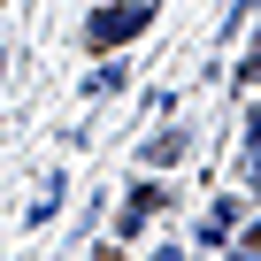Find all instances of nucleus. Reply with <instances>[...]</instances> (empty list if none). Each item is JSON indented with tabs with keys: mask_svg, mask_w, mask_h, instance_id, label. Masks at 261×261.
Returning <instances> with one entry per match:
<instances>
[{
	"mask_svg": "<svg viewBox=\"0 0 261 261\" xmlns=\"http://www.w3.org/2000/svg\"><path fill=\"white\" fill-rule=\"evenodd\" d=\"M146 16H154V0H115V8H100V16L85 23V39H92V46H115V39H130V31H146Z\"/></svg>",
	"mask_w": 261,
	"mask_h": 261,
	"instance_id": "f257e3e1",
	"label": "nucleus"
},
{
	"mask_svg": "<svg viewBox=\"0 0 261 261\" xmlns=\"http://www.w3.org/2000/svg\"><path fill=\"white\" fill-rule=\"evenodd\" d=\"M154 207H162V185H139V192L123 200V230H139V223H146Z\"/></svg>",
	"mask_w": 261,
	"mask_h": 261,
	"instance_id": "f03ea898",
	"label": "nucleus"
},
{
	"mask_svg": "<svg viewBox=\"0 0 261 261\" xmlns=\"http://www.w3.org/2000/svg\"><path fill=\"white\" fill-rule=\"evenodd\" d=\"M169 154H185V130H162V139L146 146V162H169Z\"/></svg>",
	"mask_w": 261,
	"mask_h": 261,
	"instance_id": "7ed1b4c3",
	"label": "nucleus"
},
{
	"mask_svg": "<svg viewBox=\"0 0 261 261\" xmlns=\"http://www.w3.org/2000/svg\"><path fill=\"white\" fill-rule=\"evenodd\" d=\"M238 85H261V46L246 54V69H238Z\"/></svg>",
	"mask_w": 261,
	"mask_h": 261,
	"instance_id": "20e7f679",
	"label": "nucleus"
},
{
	"mask_svg": "<svg viewBox=\"0 0 261 261\" xmlns=\"http://www.w3.org/2000/svg\"><path fill=\"white\" fill-rule=\"evenodd\" d=\"M253 185H261V130H253Z\"/></svg>",
	"mask_w": 261,
	"mask_h": 261,
	"instance_id": "39448f33",
	"label": "nucleus"
},
{
	"mask_svg": "<svg viewBox=\"0 0 261 261\" xmlns=\"http://www.w3.org/2000/svg\"><path fill=\"white\" fill-rule=\"evenodd\" d=\"M162 261H177V253H162Z\"/></svg>",
	"mask_w": 261,
	"mask_h": 261,
	"instance_id": "423d86ee",
	"label": "nucleus"
}]
</instances>
